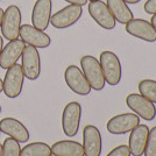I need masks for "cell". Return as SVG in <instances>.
Wrapping results in <instances>:
<instances>
[{"label": "cell", "instance_id": "6da1fadb", "mask_svg": "<svg viewBox=\"0 0 156 156\" xmlns=\"http://www.w3.org/2000/svg\"><path fill=\"white\" fill-rule=\"evenodd\" d=\"M99 63L103 70L105 82L111 86L119 84L122 78V68L117 55L112 51H103L100 54Z\"/></svg>", "mask_w": 156, "mask_h": 156}, {"label": "cell", "instance_id": "7a4b0ae2", "mask_svg": "<svg viewBox=\"0 0 156 156\" xmlns=\"http://www.w3.org/2000/svg\"><path fill=\"white\" fill-rule=\"evenodd\" d=\"M80 66L91 89L96 91H101L106 85V82L99 61L91 55H85L80 58Z\"/></svg>", "mask_w": 156, "mask_h": 156}, {"label": "cell", "instance_id": "3957f363", "mask_svg": "<svg viewBox=\"0 0 156 156\" xmlns=\"http://www.w3.org/2000/svg\"><path fill=\"white\" fill-rule=\"evenodd\" d=\"M23 80H25V75L21 65L16 63L13 66L8 68L5 78L2 80V91L6 94V97L11 99L19 97L22 92Z\"/></svg>", "mask_w": 156, "mask_h": 156}, {"label": "cell", "instance_id": "277c9868", "mask_svg": "<svg viewBox=\"0 0 156 156\" xmlns=\"http://www.w3.org/2000/svg\"><path fill=\"white\" fill-rule=\"evenodd\" d=\"M20 27H21V11L18 6L11 5L4 11L2 22H1V33L4 39L12 41L19 37Z\"/></svg>", "mask_w": 156, "mask_h": 156}, {"label": "cell", "instance_id": "5b68a950", "mask_svg": "<svg viewBox=\"0 0 156 156\" xmlns=\"http://www.w3.org/2000/svg\"><path fill=\"white\" fill-rule=\"evenodd\" d=\"M82 119V106L78 101H71L65 105L62 114V128L66 136L77 135Z\"/></svg>", "mask_w": 156, "mask_h": 156}, {"label": "cell", "instance_id": "8992f818", "mask_svg": "<svg viewBox=\"0 0 156 156\" xmlns=\"http://www.w3.org/2000/svg\"><path fill=\"white\" fill-rule=\"evenodd\" d=\"M126 104L139 118L151 121L156 117L155 104L140 93H130L126 98Z\"/></svg>", "mask_w": 156, "mask_h": 156}, {"label": "cell", "instance_id": "52a82bcc", "mask_svg": "<svg viewBox=\"0 0 156 156\" xmlns=\"http://www.w3.org/2000/svg\"><path fill=\"white\" fill-rule=\"evenodd\" d=\"M22 58V71L25 78L29 80H36L41 75V58L37 48L26 46L21 55Z\"/></svg>", "mask_w": 156, "mask_h": 156}, {"label": "cell", "instance_id": "ba28073f", "mask_svg": "<svg viewBox=\"0 0 156 156\" xmlns=\"http://www.w3.org/2000/svg\"><path fill=\"white\" fill-rule=\"evenodd\" d=\"M83 15V7L78 5H68L51 15L50 23L56 29H65L73 26Z\"/></svg>", "mask_w": 156, "mask_h": 156}, {"label": "cell", "instance_id": "9c48e42d", "mask_svg": "<svg viewBox=\"0 0 156 156\" xmlns=\"http://www.w3.org/2000/svg\"><path fill=\"white\" fill-rule=\"evenodd\" d=\"M64 79L69 89L79 96H87L91 92V86L85 78L83 71L76 65H69L64 71Z\"/></svg>", "mask_w": 156, "mask_h": 156}, {"label": "cell", "instance_id": "30bf717a", "mask_svg": "<svg viewBox=\"0 0 156 156\" xmlns=\"http://www.w3.org/2000/svg\"><path fill=\"white\" fill-rule=\"evenodd\" d=\"M87 9H89L91 18L94 20V22L101 28H104L106 30H112L115 28L117 21L104 1L101 0L90 1Z\"/></svg>", "mask_w": 156, "mask_h": 156}, {"label": "cell", "instance_id": "8fae6325", "mask_svg": "<svg viewBox=\"0 0 156 156\" xmlns=\"http://www.w3.org/2000/svg\"><path fill=\"white\" fill-rule=\"evenodd\" d=\"M140 124V118L135 113H122L111 118L106 125L107 132L114 135L126 134Z\"/></svg>", "mask_w": 156, "mask_h": 156}, {"label": "cell", "instance_id": "7c38bea8", "mask_svg": "<svg viewBox=\"0 0 156 156\" xmlns=\"http://www.w3.org/2000/svg\"><path fill=\"white\" fill-rule=\"evenodd\" d=\"M19 36L27 46L35 48H48L51 43V39L47 33L35 28L33 25H21Z\"/></svg>", "mask_w": 156, "mask_h": 156}, {"label": "cell", "instance_id": "4fadbf2b", "mask_svg": "<svg viewBox=\"0 0 156 156\" xmlns=\"http://www.w3.org/2000/svg\"><path fill=\"white\" fill-rule=\"evenodd\" d=\"M83 148L85 156H100L103 140L100 130L93 125H87L83 130Z\"/></svg>", "mask_w": 156, "mask_h": 156}, {"label": "cell", "instance_id": "5bb4252c", "mask_svg": "<svg viewBox=\"0 0 156 156\" xmlns=\"http://www.w3.org/2000/svg\"><path fill=\"white\" fill-rule=\"evenodd\" d=\"M126 32L129 35L146 42H155L156 29L149 21L143 19H132L126 23Z\"/></svg>", "mask_w": 156, "mask_h": 156}, {"label": "cell", "instance_id": "9a60e30c", "mask_svg": "<svg viewBox=\"0 0 156 156\" xmlns=\"http://www.w3.org/2000/svg\"><path fill=\"white\" fill-rule=\"evenodd\" d=\"M0 132L12 137L20 143H25L29 140V130L27 127L15 118H4L0 120Z\"/></svg>", "mask_w": 156, "mask_h": 156}, {"label": "cell", "instance_id": "2e32d148", "mask_svg": "<svg viewBox=\"0 0 156 156\" xmlns=\"http://www.w3.org/2000/svg\"><path fill=\"white\" fill-rule=\"evenodd\" d=\"M25 47H26V43L19 37L8 41V43L2 48L0 54V68L7 70L8 68L16 64L18 59L21 57Z\"/></svg>", "mask_w": 156, "mask_h": 156}, {"label": "cell", "instance_id": "e0dca14e", "mask_svg": "<svg viewBox=\"0 0 156 156\" xmlns=\"http://www.w3.org/2000/svg\"><path fill=\"white\" fill-rule=\"evenodd\" d=\"M52 2L51 0H36L32 12L33 26L40 30H46L51 18Z\"/></svg>", "mask_w": 156, "mask_h": 156}, {"label": "cell", "instance_id": "ac0fdd59", "mask_svg": "<svg viewBox=\"0 0 156 156\" xmlns=\"http://www.w3.org/2000/svg\"><path fill=\"white\" fill-rule=\"evenodd\" d=\"M149 128L147 125L139 124L130 130L129 140H128V148H129L130 155L133 156H142L146 148V143L148 139Z\"/></svg>", "mask_w": 156, "mask_h": 156}, {"label": "cell", "instance_id": "d6986e66", "mask_svg": "<svg viewBox=\"0 0 156 156\" xmlns=\"http://www.w3.org/2000/svg\"><path fill=\"white\" fill-rule=\"evenodd\" d=\"M51 153L55 156H84V148L77 141L61 140L51 146Z\"/></svg>", "mask_w": 156, "mask_h": 156}, {"label": "cell", "instance_id": "ffe728a7", "mask_svg": "<svg viewBox=\"0 0 156 156\" xmlns=\"http://www.w3.org/2000/svg\"><path fill=\"white\" fill-rule=\"evenodd\" d=\"M106 5L111 11L112 15L114 16L115 21L119 23L126 25L132 19H134L130 8L124 0H106Z\"/></svg>", "mask_w": 156, "mask_h": 156}, {"label": "cell", "instance_id": "44dd1931", "mask_svg": "<svg viewBox=\"0 0 156 156\" xmlns=\"http://www.w3.org/2000/svg\"><path fill=\"white\" fill-rule=\"evenodd\" d=\"M51 147L44 142H32L21 148V156H51Z\"/></svg>", "mask_w": 156, "mask_h": 156}, {"label": "cell", "instance_id": "7402d4cb", "mask_svg": "<svg viewBox=\"0 0 156 156\" xmlns=\"http://www.w3.org/2000/svg\"><path fill=\"white\" fill-rule=\"evenodd\" d=\"M139 92L151 103L156 104V80L143 79L139 83Z\"/></svg>", "mask_w": 156, "mask_h": 156}, {"label": "cell", "instance_id": "603a6c76", "mask_svg": "<svg viewBox=\"0 0 156 156\" xmlns=\"http://www.w3.org/2000/svg\"><path fill=\"white\" fill-rule=\"evenodd\" d=\"M2 156H21L20 142L12 137H7L2 143Z\"/></svg>", "mask_w": 156, "mask_h": 156}, {"label": "cell", "instance_id": "cb8c5ba5", "mask_svg": "<svg viewBox=\"0 0 156 156\" xmlns=\"http://www.w3.org/2000/svg\"><path fill=\"white\" fill-rule=\"evenodd\" d=\"M144 156H156V126L149 129L148 139L144 148Z\"/></svg>", "mask_w": 156, "mask_h": 156}, {"label": "cell", "instance_id": "d4e9b609", "mask_svg": "<svg viewBox=\"0 0 156 156\" xmlns=\"http://www.w3.org/2000/svg\"><path fill=\"white\" fill-rule=\"evenodd\" d=\"M106 156H130V151L128 146L121 144V146H118L114 149L111 150Z\"/></svg>", "mask_w": 156, "mask_h": 156}, {"label": "cell", "instance_id": "484cf974", "mask_svg": "<svg viewBox=\"0 0 156 156\" xmlns=\"http://www.w3.org/2000/svg\"><path fill=\"white\" fill-rule=\"evenodd\" d=\"M143 8H144V12L150 15L156 14V0H147Z\"/></svg>", "mask_w": 156, "mask_h": 156}, {"label": "cell", "instance_id": "4316f807", "mask_svg": "<svg viewBox=\"0 0 156 156\" xmlns=\"http://www.w3.org/2000/svg\"><path fill=\"white\" fill-rule=\"evenodd\" d=\"M66 2H69L70 5H78V6H84L87 4L89 0H65Z\"/></svg>", "mask_w": 156, "mask_h": 156}, {"label": "cell", "instance_id": "83f0119b", "mask_svg": "<svg viewBox=\"0 0 156 156\" xmlns=\"http://www.w3.org/2000/svg\"><path fill=\"white\" fill-rule=\"evenodd\" d=\"M150 23H151L153 26L155 27V29H156V14H154V15L151 16V20H150Z\"/></svg>", "mask_w": 156, "mask_h": 156}, {"label": "cell", "instance_id": "f1b7e54d", "mask_svg": "<svg viewBox=\"0 0 156 156\" xmlns=\"http://www.w3.org/2000/svg\"><path fill=\"white\" fill-rule=\"evenodd\" d=\"M126 4H132V5H134V4H137V2H140L141 0H124Z\"/></svg>", "mask_w": 156, "mask_h": 156}, {"label": "cell", "instance_id": "f546056e", "mask_svg": "<svg viewBox=\"0 0 156 156\" xmlns=\"http://www.w3.org/2000/svg\"><path fill=\"white\" fill-rule=\"evenodd\" d=\"M2 16H4V9L0 8V27H1V22H2Z\"/></svg>", "mask_w": 156, "mask_h": 156}, {"label": "cell", "instance_id": "4dcf8cb0", "mask_svg": "<svg viewBox=\"0 0 156 156\" xmlns=\"http://www.w3.org/2000/svg\"><path fill=\"white\" fill-rule=\"evenodd\" d=\"M2 48H4V39L0 36V54H1V50H2Z\"/></svg>", "mask_w": 156, "mask_h": 156}, {"label": "cell", "instance_id": "1f68e13d", "mask_svg": "<svg viewBox=\"0 0 156 156\" xmlns=\"http://www.w3.org/2000/svg\"><path fill=\"white\" fill-rule=\"evenodd\" d=\"M0 92H2V80L0 79Z\"/></svg>", "mask_w": 156, "mask_h": 156}, {"label": "cell", "instance_id": "d6a6232c", "mask_svg": "<svg viewBox=\"0 0 156 156\" xmlns=\"http://www.w3.org/2000/svg\"><path fill=\"white\" fill-rule=\"evenodd\" d=\"M0 156H2V144H0Z\"/></svg>", "mask_w": 156, "mask_h": 156}, {"label": "cell", "instance_id": "836d02e7", "mask_svg": "<svg viewBox=\"0 0 156 156\" xmlns=\"http://www.w3.org/2000/svg\"><path fill=\"white\" fill-rule=\"evenodd\" d=\"M0 113H1V106H0Z\"/></svg>", "mask_w": 156, "mask_h": 156}, {"label": "cell", "instance_id": "e575fe53", "mask_svg": "<svg viewBox=\"0 0 156 156\" xmlns=\"http://www.w3.org/2000/svg\"><path fill=\"white\" fill-rule=\"evenodd\" d=\"M89 1H96V0H89Z\"/></svg>", "mask_w": 156, "mask_h": 156}, {"label": "cell", "instance_id": "d590c367", "mask_svg": "<svg viewBox=\"0 0 156 156\" xmlns=\"http://www.w3.org/2000/svg\"><path fill=\"white\" fill-rule=\"evenodd\" d=\"M0 133H1V132H0Z\"/></svg>", "mask_w": 156, "mask_h": 156}]
</instances>
